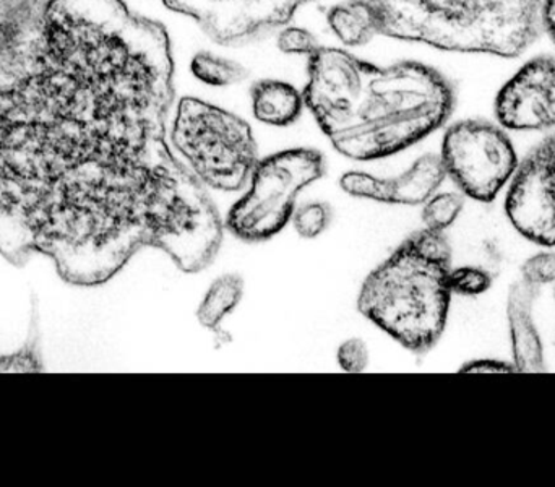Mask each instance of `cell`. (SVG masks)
Masks as SVG:
<instances>
[{
    "mask_svg": "<svg viewBox=\"0 0 555 487\" xmlns=\"http://www.w3.org/2000/svg\"><path fill=\"white\" fill-rule=\"evenodd\" d=\"M244 296V280L240 274H223L208 287L197 309V320L204 329L221 333L220 325L233 312Z\"/></svg>",
    "mask_w": 555,
    "mask_h": 487,
    "instance_id": "15",
    "label": "cell"
},
{
    "mask_svg": "<svg viewBox=\"0 0 555 487\" xmlns=\"http://www.w3.org/2000/svg\"><path fill=\"white\" fill-rule=\"evenodd\" d=\"M440 158L460 191L485 204L498 197L518 168L507 133L488 120L453 124L443 137Z\"/></svg>",
    "mask_w": 555,
    "mask_h": 487,
    "instance_id": "7",
    "label": "cell"
},
{
    "mask_svg": "<svg viewBox=\"0 0 555 487\" xmlns=\"http://www.w3.org/2000/svg\"><path fill=\"white\" fill-rule=\"evenodd\" d=\"M449 283L452 293L479 296L492 286V277L485 268L466 265L450 270Z\"/></svg>",
    "mask_w": 555,
    "mask_h": 487,
    "instance_id": "20",
    "label": "cell"
},
{
    "mask_svg": "<svg viewBox=\"0 0 555 487\" xmlns=\"http://www.w3.org/2000/svg\"><path fill=\"white\" fill-rule=\"evenodd\" d=\"M382 35L447 51L517 57L537 39L546 0H372Z\"/></svg>",
    "mask_w": 555,
    "mask_h": 487,
    "instance_id": "4",
    "label": "cell"
},
{
    "mask_svg": "<svg viewBox=\"0 0 555 487\" xmlns=\"http://www.w3.org/2000/svg\"><path fill=\"white\" fill-rule=\"evenodd\" d=\"M278 49L287 55H310L320 48L319 41L309 29L300 26H284L278 33Z\"/></svg>",
    "mask_w": 555,
    "mask_h": 487,
    "instance_id": "21",
    "label": "cell"
},
{
    "mask_svg": "<svg viewBox=\"0 0 555 487\" xmlns=\"http://www.w3.org/2000/svg\"><path fill=\"white\" fill-rule=\"evenodd\" d=\"M543 25L547 31H555V0H546L543 9Z\"/></svg>",
    "mask_w": 555,
    "mask_h": 487,
    "instance_id": "26",
    "label": "cell"
},
{
    "mask_svg": "<svg viewBox=\"0 0 555 487\" xmlns=\"http://www.w3.org/2000/svg\"><path fill=\"white\" fill-rule=\"evenodd\" d=\"M447 178L442 158L426 155L403 175L391 179L375 178L367 172L343 175L339 185L346 194L388 205H424Z\"/></svg>",
    "mask_w": 555,
    "mask_h": 487,
    "instance_id": "11",
    "label": "cell"
},
{
    "mask_svg": "<svg viewBox=\"0 0 555 487\" xmlns=\"http://www.w3.org/2000/svg\"><path fill=\"white\" fill-rule=\"evenodd\" d=\"M495 117L512 130L555 127V59L540 55L527 62L499 91Z\"/></svg>",
    "mask_w": 555,
    "mask_h": 487,
    "instance_id": "10",
    "label": "cell"
},
{
    "mask_svg": "<svg viewBox=\"0 0 555 487\" xmlns=\"http://www.w3.org/2000/svg\"><path fill=\"white\" fill-rule=\"evenodd\" d=\"M339 368L343 371L351 372V374H361L367 369L371 356H369V346L365 345L364 339L349 338L339 345L338 353H336Z\"/></svg>",
    "mask_w": 555,
    "mask_h": 487,
    "instance_id": "23",
    "label": "cell"
},
{
    "mask_svg": "<svg viewBox=\"0 0 555 487\" xmlns=\"http://www.w3.org/2000/svg\"><path fill=\"white\" fill-rule=\"evenodd\" d=\"M254 117L267 126L287 127L302 114L306 101L302 91L287 81L266 78L250 88Z\"/></svg>",
    "mask_w": 555,
    "mask_h": 487,
    "instance_id": "13",
    "label": "cell"
},
{
    "mask_svg": "<svg viewBox=\"0 0 555 487\" xmlns=\"http://www.w3.org/2000/svg\"><path fill=\"white\" fill-rule=\"evenodd\" d=\"M462 195L446 192V194H434L429 201L424 204L423 221L426 228L436 231H446L447 228L455 223L459 215L462 214Z\"/></svg>",
    "mask_w": 555,
    "mask_h": 487,
    "instance_id": "17",
    "label": "cell"
},
{
    "mask_svg": "<svg viewBox=\"0 0 555 487\" xmlns=\"http://www.w3.org/2000/svg\"><path fill=\"white\" fill-rule=\"evenodd\" d=\"M554 299H555V283H554Z\"/></svg>",
    "mask_w": 555,
    "mask_h": 487,
    "instance_id": "28",
    "label": "cell"
},
{
    "mask_svg": "<svg viewBox=\"0 0 555 487\" xmlns=\"http://www.w3.org/2000/svg\"><path fill=\"white\" fill-rule=\"evenodd\" d=\"M452 247L443 231L411 234L362 283L358 309L401 346L423 355L449 319Z\"/></svg>",
    "mask_w": 555,
    "mask_h": 487,
    "instance_id": "3",
    "label": "cell"
},
{
    "mask_svg": "<svg viewBox=\"0 0 555 487\" xmlns=\"http://www.w3.org/2000/svg\"><path fill=\"white\" fill-rule=\"evenodd\" d=\"M538 294H540V286L518 280L512 284L507 299L514 366L517 372H528V374L546 371L543 343L533 319V306Z\"/></svg>",
    "mask_w": 555,
    "mask_h": 487,
    "instance_id": "12",
    "label": "cell"
},
{
    "mask_svg": "<svg viewBox=\"0 0 555 487\" xmlns=\"http://www.w3.org/2000/svg\"><path fill=\"white\" fill-rule=\"evenodd\" d=\"M551 36H553L554 42H555V31H551Z\"/></svg>",
    "mask_w": 555,
    "mask_h": 487,
    "instance_id": "27",
    "label": "cell"
},
{
    "mask_svg": "<svg viewBox=\"0 0 555 487\" xmlns=\"http://www.w3.org/2000/svg\"><path fill=\"white\" fill-rule=\"evenodd\" d=\"M505 214L521 236L546 247L555 245V133L518 166Z\"/></svg>",
    "mask_w": 555,
    "mask_h": 487,
    "instance_id": "8",
    "label": "cell"
},
{
    "mask_svg": "<svg viewBox=\"0 0 555 487\" xmlns=\"http://www.w3.org/2000/svg\"><path fill=\"white\" fill-rule=\"evenodd\" d=\"M293 225L297 234L304 240L320 236L332 221V210L323 202H310L294 210Z\"/></svg>",
    "mask_w": 555,
    "mask_h": 487,
    "instance_id": "19",
    "label": "cell"
},
{
    "mask_svg": "<svg viewBox=\"0 0 555 487\" xmlns=\"http://www.w3.org/2000/svg\"><path fill=\"white\" fill-rule=\"evenodd\" d=\"M171 42L124 0H23L0 29V255L106 284L145 247L205 270L224 225L175 156Z\"/></svg>",
    "mask_w": 555,
    "mask_h": 487,
    "instance_id": "1",
    "label": "cell"
},
{
    "mask_svg": "<svg viewBox=\"0 0 555 487\" xmlns=\"http://www.w3.org/2000/svg\"><path fill=\"white\" fill-rule=\"evenodd\" d=\"M36 313H33L31 330L25 346L10 355H0V374L5 372H42L41 349H39L38 325L35 322Z\"/></svg>",
    "mask_w": 555,
    "mask_h": 487,
    "instance_id": "18",
    "label": "cell"
},
{
    "mask_svg": "<svg viewBox=\"0 0 555 487\" xmlns=\"http://www.w3.org/2000/svg\"><path fill=\"white\" fill-rule=\"evenodd\" d=\"M325 175L319 150L291 149L257 163L249 191L233 205L227 230L246 243L272 240L293 220L302 189Z\"/></svg>",
    "mask_w": 555,
    "mask_h": 487,
    "instance_id": "6",
    "label": "cell"
},
{
    "mask_svg": "<svg viewBox=\"0 0 555 487\" xmlns=\"http://www.w3.org/2000/svg\"><path fill=\"white\" fill-rule=\"evenodd\" d=\"M310 0H165L169 9L194 18L218 44L254 41L287 25Z\"/></svg>",
    "mask_w": 555,
    "mask_h": 487,
    "instance_id": "9",
    "label": "cell"
},
{
    "mask_svg": "<svg viewBox=\"0 0 555 487\" xmlns=\"http://www.w3.org/2000/svg\"><path fill=\"white\" fill-rule=\"evenodd\" d=\"M462 372L468 374H505V372H517L514 362L495 361V359H476L463 366Z\"/></svg>",
    "mask_w": 555,
    "mask_h": 487,
    "instance_id": "24",
    "label": "cell"
},
{
    "mask_svg": "<svg viewBox=\"0 0 555 487\" xmlns=\"http://www.w3.org/2000/svg\"><path fill=\"white\" fill-rule=\"evenodd\" d=\"M22 2L23 0H0V29L9 22L10 16L13 15V12L18 9Z\"/></svg>",
    "mask_w": 555,
    "mask_h": 487,
    "instance_id": "25",
    "label": "cell"
},
{
    "mask_svg": "<svg viewBox=\"0 0 555 487\" xmlns=\"http://www.w3.org/2000/svg\"><path fill=\"white\" fill-rule=\"evenodd\" d=\"M171 146L189 172L215 191L237 192L246 188L259 163L249 124L198 98L179 101Z\"/></svg>",
    "mask_w": 555,
    "mask_h": 487,
    "instance_id": "5",
    "label": "cell"
},
{
    "mask_svg": "<svg viewBox=\"0 0 555 487\" xmlns=\"http://www.w3.org/2000/svg\"><path fill=\"white\" fill-rule=\"evenodd\" d=\"M326 23L343 44L358 48L382 35V16L372 0H345L326 10Z\"/></svg>",
    "mask_w": 555,
    "mask_h": 487,
    "instance_id": "14",
    "label": "cell"
},
{
    "mask_svg": "<svg viewBox=\"0 0 555 487\" xmlns=\"http://www.w3.org/2000/svg\"><path fill=\"white\" fill-rule=\"evenodd\" d=\"M191 71L197 80L208 87H231L246 80L247 71L243 65L214 52H198L191 62Z\"/></svg>",
    "mask_w": 555,
    "mask_h": 487,
    "instance_id": "16",
    "label": "cell"
},
{
    "mask_svg": "<svg viewBox=\"0 0 555 487\" xmlns=\"http://www.w3.org/2000/svg\"><path fill=\"white\" fill-rule=\"evenodd\" d=\"M521 280L533 286L555 283V252H540L521 265Z\"/></svg>",
    "mask_w": 555,
    "mask_h": 487,
    "instance_id": "22",
    "label": "cell"
},
{
    "mask_svg": "<svg viewBox=\"0 0 555 487\" xmlns=\"http://www.w3.org/2000/svg\"><path fill=\"white\" fill-rule=\"evenodd\" d=\"M455 107L452 84L420 62L377 67L365 62L358 90L320 129L336 152L356 162H374L426 139Z\"/></svg>",
    "mask_w": 555,
    "mask_h": 487,
    "instance_id": "2",
    "label": "cell"
}]
</instances>
